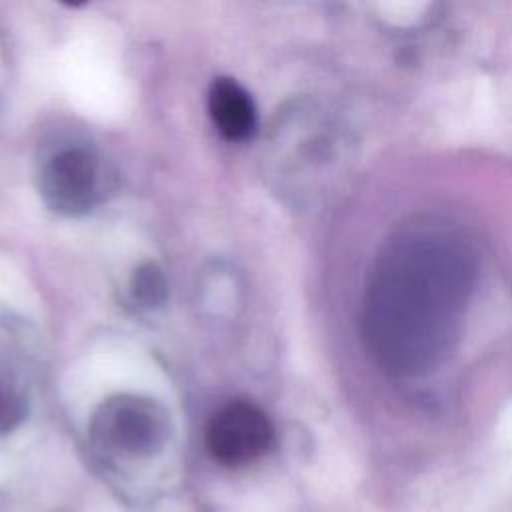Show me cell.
Returning a JSON list of instances; mask_svg holds the SVG:
<instances>
[{"label": "cell", "mask_w": 512, "mask_h": 512, "mask_svg": "<svg viewBox=\"0 0 512 512\" xmlns=\"http://www.w3.org/2000/svg\"><path fill=\"white\" fill-rule=\"evenodd\" d=\"M22 412V404L18 394L0 380V428L10 426L14 420L20 418Z\"/></svg>", "instance_id": "52a82bcc"}, {"label": "cell", "mask_w": 512, "mask_h": 512, "mask_svg": "<svg viewBox=\"0 0 512 512\" xmlns=\"http://www.w3.org/2000/svg\"><path fill=\"white\" fill-rule=\"evenodd\" d=\"M130 296L144 308L162 306L168 296L164 270L156 262H142L130 276Z\"/></svg>", "instance_id": "8992f818"}, {"label": "cell", "mask_w": 512, "mask_h": 512, "mask_svg": "<svg viewBox=\"0 0 512 512\" xmlns=\"http://www.w3.org/2000/svg\"><path fill=\"white\" fill-rule=\"evenodd\" d=\"M164 432V412L152 400L138 396H116L96 416V434L106 444L132 454L156 448Z\"/></svg>", "instance_id": "277c9868"}, {"label": "cell", "mask_w": 512, "mask_h": 512, "mask_svg": "<svg viewBox=\"0 0 512 512\" xmlns=\"http://www.w3.org/2000/svg\"><path fill=\"white\" fill-rule=\"evenodd\" d=\"M102 166L94 152L82 146L62 148L40 170V192L46 204L62 214L90 210L102 192Z\"/></svg>", "instance_id": "7a4b0ae2"}, {"label": "cell", "mask_w": 512, "mask_h": 512, "mask_svg": "<svg viewBox=\"0 0 512 512\" xmlns=\"http://www.w3.org/2000/svg\"><path fill=\"white\" fill-rule=\"evenodd\" d=\"M208 114L214 128L228 142L250 140L258 126L250 94L232 78H216L210 84Z\"/></svg>", "instance_id": "5b68a950"}, {"label": "cell", "mask_w": 512, "mask_h": 512, "mask_svg": "<svg viewBox=\"0 0 512 512\" xmlns=\"http://www.w3.org/2000/svg\"><path fill=\"white\" fill-rule=\"evenodd\" d=\"M274 440L268 416L250 402H230L220 408L206 428L210 454L226 466H242L264 456Z\"/></svg>", "instance_id": "3957f363"}, {"label": "cell", "mask_w": 512, "mask_h": 512, "mask_svg": "<svg viewBox=\"0 0 512 512\" xmlns=\"http://www.w3.org/2000/svg\"><path fill=\"white\" fill-rule=\"evenodd\" d=\"M478 278L474 250L444 230H412L378 256L362 300V338L394 378L434 370L458 340Z\"/></svg>", "instance_id": "6da1fadb"}]
</instances>
